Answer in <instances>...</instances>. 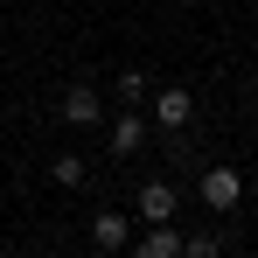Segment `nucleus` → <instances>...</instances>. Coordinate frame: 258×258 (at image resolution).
<instances>
[{
  "label": "nucleus",
  "mask_w": 258,
  "mask_h": 258,
  "mask_svg": "<svg viewBox=\"0 0 258 258\" xmlns=\"http://www.w3.org/2000/svg\"><path fill=\"white\" fill-rule=\"evenodd\" d=\"M196 196H203L216 216H230V210H237V196H244V181H237V168H203Z\"/></svg>",
  "instance_id": "nucleus-1"
},
{
  "label": "nucleus",
  "mask_w": 258,
  "mask_h": 258,
  "mask_svg": "<svg viewBox=\"0 0 258 258\" xmlns=\"http://www.w3.org/2000/svg\"><path fill=\"white\" fill-rule=\"evenodd\" d=\"M188 119H196V98H188V84H161V91H154V126H161V133H181Z\"/></svg>",
  "instance_id": "nucleus-2"
},
{
  "label": "nucleus",
  "mask_w": 258,
  "mask_h": 258,
  "mask_svg": "<svg viewBox=\"0 0 258 258\" xmlns=\"http://www.w3.org/2000/svg\"><path fill=\"white\" fill-rule=\"evenodd\" d=\"M147 133H154V126H147V119H140V112L126 105V112L112 119V133H105V147H112V154L126 161V154H140V147H147Z\"/></svg>",
  "instance_id": "nucleus-3"
},
{
  "label": "nucleus",
  "mask_w": 258,
  "mask_h": 258,
  "mask_svg": "<svg viewBox=\"0 0 258 258\" xmlns=\"http://www.w3.org/2000/svg\"><path fill=\"white\" fill-rule=\"evenodd\" d=\"M56 112H63V126H77V133H84V126H98V112H105V105H98V91H91V84H70Z\"/></svg>",
  "instance_id": "nucleus-4"
},
{
  "label": "nucleus",
  "mask_w": 258,
  "mask_h": 258,
  "mask_svg": "<svg viewBox=\"0 0 258 258\" xmlns=\"http://www.w3.org/2000/svg\"><path fill=\"white\" fill-rule=\"evenodd\" d=\"M91 244H98V251H126L133 237H126V216L119 210H98L91 216Z\"/></svg>",
  "instance_id": "nucleus-5"
},
{
  "label": "nucleus",
  "mask_w": 258,
  "mask_h": 258,
  "mask_svg": "<svg viewBox=\"0 0 258 258\" xmlns=\"http://www.w3.org/2000/svg\"><path fill=\"white\" fill-rule=\"evenodd\" d=\"M140 216L147 223H174V188L168 181H140Z\"/></svg>",
  "instance_id": "nucleus-6"
},
{
  "label": "nucleus",
  "mask_w": 258,
  "mask_h": 258,
  "mask_svg": "<svg viewBox=\"0 0 258 258\" xmlns=\"http://www.w3.org/2000/svg\"><path fill=\"white\" fill-rule=\"evenodd\" d=\"M133 258H181V230H174V223H154V230L133 244Z\"/></svg>",
  "instance_id": "nucleus-7"
},
{
  "label": "nucleus",
  "mask_w": 258,
  "mask_h": 258,
  "mask_svg": "<svg viewBox=\"0 0 258 258\" xmlns=\"http://www.w3.org/2000/svg\"><path fill=\"white\" fill-rule=\"evenodd\" d=\"M49 181L56 188H84V154H56L49 161Z\"/></svg>",
  "instance_id": "nucleus-8"
},
{
  "label": "nucleus",
  "mask_w": 258,
  "mask_h": 258,
  "mask_svg": "<svg viewBox=\"0 0 258 258\" xmlns=\"http://www.w3.org/2000/svg\"><path fill=\"white\" fill-rule=\"evenodd\" d=\"M181 258H223V237L216 230H196V237H181Z\"/></svg>",
  "instance_id": "nucleus-9"
},
{
  "label": "nucleus",
  "mask_w": 258,
  "mask_h": 258,
  "mask_svg": "<svg viewBox=\"0 0 258 258\" xmlns=\"http://www.w3.org/2000/svg\"><path fill=\"white\" fill-rule=\"evenodd\" d=\"M140 98H147V77L126 70V77H119V105H140Z\"/></svg>",
  "instance_id": "nucleus-10"
},
{
  "label": "nucleus",
  "mask_w": 258,
  "mask_h": 258,
  "mask_svg": "<svg viewBox=\"0 0 258 258\" xmlns=\"http://www.w3.org/2000/svg\"><path fill=\"white\" fill-rule=\"evenodd\" d=\"M181 7H203V0H181Z\"/></svg>",
  "instance_id": "nucleus-11"
}]
</instances>
